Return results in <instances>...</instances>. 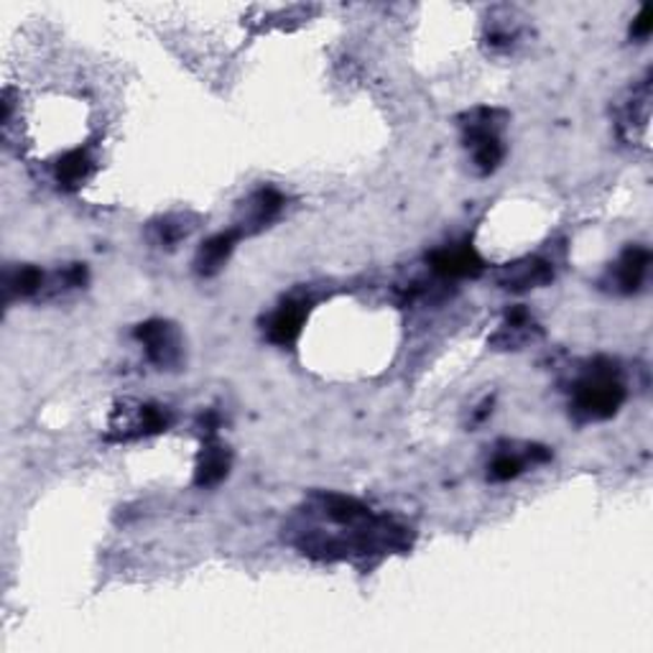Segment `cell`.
<instances>
[{
    "label": "cell",
    "mask_w": 653,
    "mask_h": 653,
    "mask_svg": "<svg viewBox=\"0 0 653 653\" xmlns=\"http://www.w3.org/2000/svg\"><path fill=\"white\" fill-rule=\"evenodd\" d=\"M304 514L326 521L340 531H299L296 546L317 559H347V556H383L411 546L404 526L385 516L370 514L366 503L340 493H319L307 503Z\"/></svg>",
    "instance_id": "cell-1"
},
{
    "label": "cell",
    "mask_w": 653,
    "mask_h": 653,
    "mask_svg": "<svg viewBox=\"0 0 653 653\" xmlns=\"http://www.w3.org/2000/svg\"><path fill=\"white\" fill-rule=\"evenodd\" d=\"M626 401V383L611 360H595L571 385V411L580 421H605Z\"/></svg>",
    "instance_id": "cell-2"
},
{
    "label": "cell",
    "mask_w": 653,
    "mask_h": 653,
    "mask_svg": "<svg viewBox=\"0 0 653 653\" xmlns=\"http://www.w3.org/2000/svg\"><path fill=\"white\" fill-rule=\"evenodd\" d=\"M463 140L470 148L475 172L488 176L501 167L506 146H503V125L506 113L495 108H475L472 113L463 115Z\"/></svg>",
    "instance_id": "cell-3"
},
{
    "label": "cell",
    "mask_w": 653,
    "mask_h": 653,
    "mask_svg": "<svg viewBox=\"0 0 653 653\" xmlns=\"http://www.w3.org/2000/svg\"><path fill=\"white\" fill-rule=\"evenodd\" d=\"M169 424H172V414H169L167 408L125 401V404L115 408L113 417H110L108 440L113 442L144 440V436L167 432Z\"/></svg>",
    "instance_id": "cell-4"
},
{
    "label": "cell",
    "mask_w": 653,
    "mask_h": 653,
    "mask_svg": "<svg viewBox=\"0 0 653 653\" xmlns=\"http://www.w3.org/2000/svg\"><path fill=\"white\" fill-rule=\"evenodd\" d=\"M138 343L144 345L146 358L156 368H176L182 360V335L172 322L163 319H151L136 330Z\"/></svg>",
    "instance_id": "cell-5"
},
{
    "label": "cell",
    "mask_w": 653,
    "mask_h": 653,
    "mask_svg": "<svg viewBox=\"0 0 653 653\" xmlns=\"http://www.w3.org/2000/svg\"><path fill=\"white\" fill-rule=\"evenodd\" d=\"M649 266H651V254L649 248L643 245H630L620 254L618 261L607 273V284L615 294H636L641 292V286L645 284V276H649Z\"/></svg>",
    "instance_id": "cell-6"
},
{
    "label": "cell",
    "mask_w": 653,
    "mask_h": 653,
    "mask_svg": "<svg viewBox=\"0 0 653 653\" xmlns=\"http://www.w3.org/2000/svg\"><path fill=\"white\" fill-rule=\"evenodd\" d=\"M429 269L440 279H475L485 271L482 258L475 254L472 245H447L429 256Z\"/></svg>",
    "instance_id": "cell-7"
},
{
    "label": "cell",
    "mask_w": 653,
    "mask_h": 653,
    "mask_svg": "<svg viewBox=\"0 0 653 653\" xmlns=\"http://www.w3.org/2000/svg\"><path fill=\"white\" fill-rule=\"evenodd\" d=\"M284 195H281L279 189L263 187L245 199L243 205V218L237 220L235 230L241 233V237L245 235H256L261 233V230L269 225V222L276 220V214L284 210Z\"/></svg>",
    "instance_id": "cell-8"
},
{
    "label": "cell",
    "mask_w": 653,
    "mask_h": 653,
    "mask_svg": "<svg viewBox=\"0 0 653 653\" xmlns=\"http://www.w3.org/2000/svg\"><path fill=\"white\" fill-rule=\"evenodd\" d=\"M495 279H498V286L506 288V292H529V288L552 284L554 269L544 258L529 256L521 258V261L503 266Z\"/></svg>",
    "instance_id": "cell-9"
},
{
    "label": "cell",
    "mask_w": 653,
    "mask_h": 653,
    "mask_svg": "<svg viewBox=\"0 0 653 653\" xmlns=\"http://www.w3.org/2000/svg\"><path fill=\"white\" fill-rule=\"evenodd\" d=\"M309 315V304L299 301V299H288L281 304V307L273 311L266 322V337L271 340L273 345H294L301 335V326L307 322Z\"/></svg>",
    "instance_id": "cell-10"
},
{
    "label": "cell",
    "mask_w": 653,
    "mask_h": 653,
    "mask_svg": "<svg viewBox=\"0 0 653 653\" xmlns=\"http://www.w3.org/2000/svg\"><path fill=\"white\" fill-rule=\"evenodd\" d=\"M541 335L539 324L533 322L531 311L526 307H514L506 315V322L498 330V335L490 340V345L498 350H518V347L533 343Z\"/></svg>",
    "instance_id": "cell-11"
},
{
    "label": "cell",
    "mask_w": 653,
    "mask_h": 653,
    "mask_svg": "<svg viewBox=\"0 0 653 653\" xmlns=\"http://www.w3.org/2000/svg\"><path fill=\"white\" fill-rule=\"evenodd\" d=\"M549 457H552V452H546L544 447H526V452L498 449L488 465V478L493 482L514 480L526 470L529 463H546Z\"/></svg>",
    "instance_id": "cell-12"
},
{
    "label": "cell",
    "mask_w": 653,
    "mask_h": 653,
    "mask_svg": "<svg viewBox=\"0 0 653 653\" xmlns=\"http://www.w3.org/2000/svg\"><path fill=\"white\" fill-rule=\"evenodd\" d=\"M237 241H241V233H237L235 227L225 230V233L212 235L210 241H205L195 258V269L199 276H214V273H218L222 266L227 263V258L233 256Z\"/></svg>",
    "instance_id": "cell-13"
},
{
    "label": "cell",
    "mask_w": 653,
    "mask_h": 653,
    "mask_svg": "<svg viewBox=\"0 0 653 653\" xmlns=\"http://www.w3.org/2000/svg\"><path fill=\"white\" fill-rule=\"evenodd\" d=\"M227 472H230V452L222 447L214 436H205L202 455H199V463H197L195 485L199 488L218 485L220 480H225Z\"/></svg>",
    "instance_id": "cell-14"
},
{
    "label": "cell",
    "mask_w": 653,
    "mask_h": 653,
    "mask_svg": "<svg viewBox=\"0 0 653 653\" xmlns=\"http://www.w3.org/2000/svg\"><path fill=\"white\" fill-rule=\"evenodd\" d=\"M95 174V159L82 148L64 153L59 163H54V180L59 187L77 189Z\"/></svg>",
    "instance_id": "cell-15"
},
{
    "label": "cell",
    "mask_w": 653,
    "mask_h": 653,
    "mask_svg": "<svg viewBox=\"0 0 653 653\" xmlns=\"http://www.w3.org/2000/svg\"><path fill=\"white\" fill-rule=\"evenodd\" d=\"M44 288H47V276H44V271L36 269V266H21V269L5 273V301L32 299V296H39Z\"/></svg>",
    "instance_id": "cell-16"
},
{
    "label": "cell",
    "mask_w": 653,
    "mask_h": 653,
    "mask_svg": "<svg viewBox=\"0 0 653 653\" xmlns=\"http://www.w3.org/2000/svg\"><path fill=\"white\" fill-rule=\"evenodd\" d=\"M189 227L184 225L182 218H163L161 222L153 225V241L156 245H167V248H174L182 237H187Z\"/></svg>",
    "instance_id": "cell-17"
},
{
    "label": "cell",
    "mask_w": 653,
    "mask_h": 653,
    "mask_svg": "<svg viewBox=\"0 0 653 653\" xmlns=\"http://www.w3.org/2000/svg\"><path fill=\"white\" fill-rule=\"evenodd\" d=\"M651 9L649 5H643L641 13H638L633 21V28H630V34H633V39H649L651 34Z\"/></svg>",
    "instance_id": "cell-18"
}]
</instances>
